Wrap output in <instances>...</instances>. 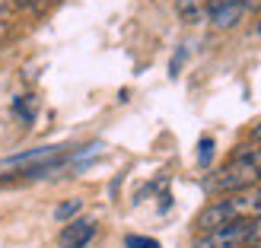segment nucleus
I'll return each mask as SVG.
<instances>
[{
  "label": "nucleus",
  "mask_w": 261,
  "mask_h": 248,
  "mask_svg": "<svg viewBox=\"0 0 261 248\" xmlns=\"http://www.w3.org/2000/svg\"><path fill=\"white\" fill-rule=\"evenodd\" d=\"M261 181V169L252 166L249 159H239V156H232V159L214 172L211 178V191H220V194H236V191H245V188H255Z\"/></svg>",
  "instance_id": "f257e3e1"
},
{
  "label": "nucleus",
  "mask_w": 261,
  "mask_h": 248,
  "mask_svg": "<svg viewBox=\"0 0 261 248\" xmlns=\"http://www.w3.org/2000/svg\"><path fill=\"white\" fill-rule=\"evenodd\" d=\"M249 236V219H236V223L207 229L194 239V248H242Z\"/></svg>",
  "instance_id": "f03ea898"
},
{
  "label": "nucleus",
  "mask_w": 261,
  "mask_h": 248,
  "mask_svg": "<svg viewBox=\"0 0 261 248\" xmlns=\"http://www.w3.org/2000/svg\"><path fill=\"white\" fill-rule=\"evenodd\" d=\"M242 0H211L207 4V19H211L217 29H232L239 19H242Z\"/></svg>",
  "instance_id": "7ed1b4c3"
},
{
  "label": "nucleus",
  "mask_w": 261,
  "mask_h": 248,
  "mask_svg": "<svg viewBox=\"0 0 261 248\" xmlns=\"http://www.w3.org/2000/svg\"><path fill=\"white\" fill-rule=\"evenodd\" d=\"M96 239V223L93 219H70L67 226L61 229V248H86Z\"/></svg>",
  "instance_id": "20e7f679"
},
{
  "label": "nucleus",
  "mask_w": 261,
  "mask_h": 248,
  "mask_svg": "<svg viewBox=\"0 0 261 248\" xmlns=\"http://www.w3.org/2000/svg\"><path fill=\"white\" fill-rule=\"evenodd\" d=\"M175 13H178L181 22L198 25V22L207 19V4L204 0H175Z\"/></svg>",
  "instance_id": "39448f33"
},
{
  "label": "nucleus",
  "mask_w": 261,
  "mask_h": 248,
  "mask_svg": "<svg viewBox=\"0 0 261 248\" xmlns=\"http://www.w3.org/2000/svg\"><path fill=\"white\" fill-rule=\"evenodd\" d=\"M245 248H261V216L249 219V236H245Z\"/></svg>",
  "instance_id": "423d86ee"
},
{
  "label": "nucleus",
  "mask_w": 261,
  "mask_h": 248,
  "mask_svg": "<svg viewBox=\"0 0 261 248\" xmlns=\"http://www.w3.org/2000/svg\"><path fill=\"white\" fill-rule=\"evenodd\" d=\"M236 156H239V159H249L252 166L261 169V143H252V147H239Z\"/></svg>",
  "instance_id": "0eeeda50"
},
{
  "label": "nucleus",
  "mask_w": 261,
  "mask_h": 248,
  "mask_svg": "<svg viewBox=\"0 0 261 248\" xmlns=\"http://www.w3.org/2000/svg\"><path fill=\"white\" fill-rule=\"evenodd\" d=\"M124 245H127V248H160V242L150 239V236H127Z\"/></svg>",
  "instance_id": "6e6552de"
},
{
  "label": "nucleus",
  "mask_w": 261,
  "mask_h": 248,
  "mask_svg": "<svg viewBox=\"0 0 261 248\" xmlns=\"http://www.w3.org/2000/svg\"><path fill=\"white\" fill-rule=\"evenodd\" d=\"M76 213H80V201H67V204H61L58 210H55L58 219H70V216H76Z\"/></svg>",
  "instance_id": "1a4fd4ad"
},
{
  "label": "nucleus",
  "mask_w": 261,
  "mask_h": 248,
  "mask_svg": "<svg viewBox=\"0 0 261 248\" xmlns=\"http://www.w3.org/2000/svg\"><path fill=\"white\" fill-rule=\"evenodd\" d=\"M211 156H214V140H211V137H204V140H201V147H198V162L207 166V162H211Z\"/></svg>",
  "instance_id": "9d476101"
},
{
  "label": "nucleus",
  "mask_w": 261,
  "mask_h": 248,
  "mask_svg": "<svg viewBox=\"0 0 261 248\" xmlns=\"http://www.w3.org/2000/svg\"><path fill=\"white\" fill-rule=\"evenodd\" d=\"M252 140H255V143H261V121H258V124H255V130H252Z\"/></svg>",
  "instance_id": "9b49d317"
},
{
  "label": "nucleus",
  "mask_w": 261,
  "mask_h": 248,
  "mask_svg": "<svg viewBox=\"0 0 261 248\" xmlns=\"http://www.w3.org/2000/svg\"><path fill=\"white\" fill-rule=\"evenodd\" d=\"M249 4H255V0H242V7H249Z\"/></svg>",
  "instance_id": "f8f14e48"
},
{
  "label": "nucleus",
  "mask_w": 261,
  "mask_h": 248,
  "mask_svg": "<svg viewBox=\"0 0 261 248\" xmlns=\"http://www.w3.org/2000/svg\"><path fill=\"white\" fill-rule=\"evenodd\" d=\"M16 4H32V0H16Z\"/></svg>",
  "instance_id": "ddd939ff"
},
{
  "label": "nucleus",
  "mask_w": 261,
  "mask_h": 248,
  "mask_svg": "<svg viewBox=\"0 0 261 248\" xmlns=\"http://www.w3.org/2000/svg\"><path fill=\"white\" fill-rule=\"evenodd\" d=\"M258 35H261V25H258Z\"/></svg>",
  "instance_id": "4468645a"
},
{
  "label": "nucleus",
  "mask_w": 261,
  "mask_h": 248,
  "mask_svg": "<svg viewBox=\"0 0 261 248\" xmlns=\"http://www.w3.org/2000/svg\"><path fill=\"white\" fill-rule=\"evenodd\" d=\"M32 4H38V0H32Z\"/></svg>",
  "instance_id": "2eb2a0df"
}]
</instances>
